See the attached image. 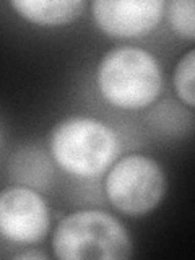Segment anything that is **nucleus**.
Segmentation results:
<instances>
[{
    "instance_id": "1a4fd4ad",
    "label": "nucleus",
    "mask_w": 195,
    "mask_h": 260,
    "mask_svg": "<svg viewBox=\"0 0 195 260\" xmlns=\"http://www.w3.org/2000/svg\"><path fill=\"white\" fill-rule=\"evenodd\" d=\"M193 75H195V51L190 49L185 55L181 57L174 70V89L177 98L184 104L193 109L195 106V91H193Z\"/></svg>"
},
{
    "instance_id": "20e7f679",
    "label": "nucleus",
    "mask_w": 195,
    "mask_h": 260,
    "mask_svg": "<svg viewBox=\"0 0 195 260\" xmlns=\"http://www.w3.org/2000/svg\"><path fill=\"white\" fill-rule=\"evenodd\" d=\"M166 174L145 154H128L109 168L104 192L109 203L128 216L148 215L166 193Z\"/></svg>"
},
{
    "instance_id": "7ed1b4c3",
    "label": "nucleus",
    "mask_w": 195,
    "mask_h": 260,
    "mask_svg": "<svg viewBox=\"0 0 195 260\" xmlns=\"http://www.w3.org/2000/svg\"><path fill=\"white\" fill-rule=\"evenodd\" d=\"M52 249L62 260H124L134 244L127 228L103 210H78L67 215L52 234Z\"/></svg>"
},
{
    "instance_id": "0eeeda50",
    "label": "nucleus",
    "mask_w": 195,
    "mask_h": 260,
    "mask_svg": "<svg viewBox=\"0 0 195 260\" xmlns=\"http://www.w3.org/2000/svg\"><path fill=\"white\" fill-rule=\"evenodd\" d=\"M12 8L21 18L44 26H60L80 18L85 0H12Z\"/></svg>"
},
{
    "instance_id": "6e6552de",
    "label": "nucleus",
    "mask_w": 195,
    "mask_h": 260,
    "mask_svg": "<svg viewBox=\"0 0 195 260\" xmlns=\"http://www.w3.org/2000/svg\"><path fill=\"white\" fill-rule=\"evenodd\" d=\"M165 8H166L168 21L173 31L187 41H193L195 38L193 0H171Z\"/></svg>"
},
{
    "instance_id": "f03ea898",
    "label": "nucleus",
    "mask_w": 195,
    "mask_h": 260,
    "mask_svg": "<svg viewBox=\"0 0 195 260\" xmlns=\"http://www.w3.org/2000/svg\"><path fill=\"white\" fill-rule=\"evenodd\" d=\"M96 83L101 96L117 109H145L162 89L159 62L142 47L119 46L98 65Z\"/></svg>"
},
{
    "instance_id": "39448f33",
    "label": "nucleus",
    "mask_w": 195,
    "mask_h": 260,
    "mask_svg": "<svg viewBox=\"0 0 195 260\" xmlns=\"http://www.w3.org/2000/svg\"><path fill=\"white\" fill-rule=\"evenodd\" d=\"M51 211L38 190L12 185L0 192V236L12 244L31 246L46 238Z\"/></svg>"
},
{
    "instance_id": "423d86ee",
    "label": "nucleus",
    "mask_w": 195,
    "mask_h": 260,
    "mask_svg": "<svg viewBox=\"0 0 195 260\" xmlns=\"http://www.w3.org/2000/svg\"><path fill=\"white\" fill-rule=\"evenodd\" d=\"M165 7L162 0H96L91 5L96 24L114 38L148 35L159 24Z\"/></svg>"
},
{
    "instance_id": "9d476101",
    "label": "nucleus",
    "mask_w": 195,
    "mask_h": 260,
    "mask_svg": "<svg viewBox=\"0 0 195 260\" xmlns=\"http://www.w3.org/2000/svg\"><path fill=\"white\" fill-rule=\"evenodd\" d=\"M15 258H24V260H29V258H35V260H39V258H47L43 252H38V250H31V252H21V254H16Z\"/></svg>"
},
{
    "instance_id": "9b49d317",
    "label": "nucleus",
    "mask_w": 195,
    "mask_h": 260,
    "mask_svg": "<svg viewBox=\"0 0 195 260\" xmlns=\"http://www.w3.org/2000/svg\"><path fill=\"white\" fill-rule=\"evenodd\" d=\"M0 146H2V134H0Z\"/></svg>"
},
{
    "instance_id": "f257e3e1",
    "label": "nucleus",
    "mask_w": 195,
    "mask_h": 260,
    "mask_svg": "<svg viewBox=\"0 0 195 260\" xmlns=\"http://www.w3.org/2000/svg\"><path fill=\"white\" fill-rule=\"evenodd\" d=\"M49 151L55 165L75 177L101 176L116 162L120 142L104 122L73 116L60 120L49 135Z\"/></svg>"
}]
</instances>
